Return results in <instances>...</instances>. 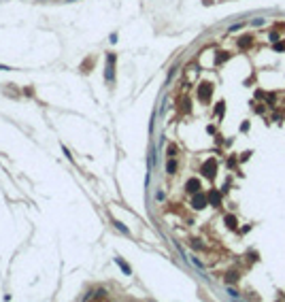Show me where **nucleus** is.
Instances as JSON below:
<instances>
[{
	"mask_svg": "<svg viewBox=\"0 0 285 302\" xmlns=\"http://www.w3.org/2000/svg\"><path fill=\"white\" fill-rule=\"evenodd\" d=\"M215 170H217V162H215V160H206V162L202 164V174H204V177L213 179V177H215Z\"/></svg>",
	"mask_w": 285,
	"mask_h": 302,
	"instance_id": "1",
	"label": "nucleus"
},
{
	"mask_svg": "<svg viewBox=\"0 0 285 302\" xmlns=\"http://www.w3.org/2000/svg\"><path fill=\"white\" fill-rule=\"evenodd\" d=\"M191 207H194V209H198V211H200V209H204V207H206V198H204L202 194H196V196H194V200H191Z\"/></svg>",
	"mask_w": 285,
	"mask_h": 302,
	"instance_id": "2",
	"label": "nucleus"
},
{
	"mask_svg": "<svg viewBox=\"0 0 285 302\" xmlns=\"http://www.w3.org/2000/svg\"><path fill=\"white\" fill-rule=\"evenodd\" d=\"M113 64H115V55H106V79L113 81Z\"/></svg>",
	"mask_w": 285,
	"mask_h": 302,
	"instance_id": "3",
	"label": "nucleus"
},
{
	"mask_svg": "<svg viewBox=\"0 0 285 302\" xmlns=\"http://www.w3.org/2000/svg\"><path fill=\"white\" fill-rule=\"evenodd\" d=\"M185 189H187L190 194H198V192H200V181H198V179H190V181L185 183Z\"/></svg>",
	"mask_w": 285,
	"mask_h": 302,
	"instance_id": "4",
	"label": "nucleus"
},
{
	"mask_svg": "<svg viewBox=\"0 0 285 302\" xmlns=\"http://www.w3.org/2000/svg\"><path fill=\"white\" fill-rule=\"evenodd\" d=\"M209 94H211V85H202L198 89V96H200V100L202 102H206L209 100Z\"/></svg>",
	"mask_w": 285,
	"mask_h": 302,
	"instance_id": "5",
	"label": "nucleus"
},
{
	"mask_svg": "<svg viewBox=\"0 0 285 302\" xmlns=\"http://www.w3.org/2000/svg\"><path fill=\"white\" fill-rule=\"evenodd\" d=\"M209 200H211V204H213V207H219V202H221V194L213 189V192L209 194Z\"/></svg>",
	"mask_w": 285,
	"mask_h": 302,
	"instance_id": "6",
	"label": "nucleus"
},
{
	"mask_svg": "<svg viewBox=\"0 0 285 302\" xmlns=\"http://www.w3.org/2000/svg\"><path fill=\"white\" fill-rule=\"evenodd\" d=\"M115 264H117V266H119V268H121V270H124L126 274H130V272H132V270H130V266H128L126 262H121L119 258H115Z\"/></svg>",
	"mask_w": 285,
	"mask_h": 302,
	"instance_id": "7",
	"label": "nucleus"
},
{
	"mask_svg": "<svg viewBox=\"0 0 285 302\" xmlns=\"http://www.w3.org/2000/svg\"><path fill=\"white\" fill-rule=\"evenodd\" d=\"M226 226H228L230 230H236V217H232V215H226Z\"/></svg>",
	"mask_w": 285,
	"mask_h": 302,
	"instance_id": "8",
	"label": "nucleus"
},
{
	"mask_svg": "<svg viewBox=\"0 0 285 302\" xmlns=\"http://www.w3.org/2000/svg\"><path fill=\"white\" fill-rule=\"evenodd\" d=\"M166 170H168V174H175V173H177V162H175V160H168Z\"/></svg>",
	"mask_w": 285,
	"mask_h": 302,
	"instance_id": "9",
	"label": "nucleus"
},
{
	"mask_svg": "<svg viewBox=\"0 0 285 302\" xmlns=\"http://www.w3.org/2000/svg\"><path fill=\"white\" fill-rule=\"evenodd\" d=\"M249 45H251V39H249V36H242V39L238 41V47H240V49H245V47H249Z\"/></svg>",
	"mask_w": 285,
	"mask_h": 302,
	"instance_id": "10",
	"label": "nucleus"
},
{
	"mask_svg": "<svg viewBox=\"0 0 285 302\" xmlns=\"http://www.w3.org/2000/svg\"><path fill=\"white\" fill-rule=\"evenodd\" d=\"M226 281H228V283H234V281H238V272H228V274H226Z\"/></svg>",
	"mask_w": 285,
	"mask_h": 302,
	"instance_id": "11",
	"label": "nucleus"
},
{
	"mask_svg": "<svg viewBox=\"0 0 285 302\" xmlns=\"http://www.w3.org/2000/svg\"><path fill=\"white\" fill-rule=\"evenodd\" d=\"M228 58H230V55H228V53H224V55H219V58L215 60V64H221V62H226Z\"/></svg>",
	"mask_w": 285,
	"mask_h": 302,
	"instance_id": "12",
	"label": "nucleus"
},
{
	"mask_svg": "<svg viewBox=\"0 0 285 302\" xmlns=\"http://www.w3.org/2000/svg\"><path fill=\"white\" fill-rule=\"evenodd\" d=\"M215 111H217V115H224V102H219V104H217V109H215Z\"/></svg>",
	"mask_w": 285,
	"mask_h": 302,
	"instance_id": "13",
	"label": "nucleus"
},
{
	"mask_svg": "<svg viewBox=\"0 0 285 302\" xmlns=\"http://www.w3.org/2000/svg\"><path fill=\"white\" fill-rule=\"evenodd\" d=\"M62 151H64V155H66V158H68V160H72V155H70V151H68V149H66V147H64V145H62Z\"/></svg>",
	"mask_w": 285,
	"mask_h": 302,
	"instance_id": "14",
	"label": "nucleus"
},
{
	"mask_svg": "<svg viewBox=\"0 0 285 302\" xmlns=\"http://www.w3.org/2000/svg\"><path fill=\"white\" fill-rule=\"evenodd\" d=\"M275 49H277V51H285V43H277L275 45Z\"/></svg>",
	"mask_w": 285,
	"mask_h": 302,
	"instance_id": "15",
	"label": "nucleus"
},
{
	"mask_svg": "<svg viewBox=\"0 0 285 302\" xmlns=\"http://www.w3.org/2000/svg\"><path fill=\"white\" fill-rule=\"evenodd\" d=\"M175 153H177V147H168V155H170V158H172V155H175Z\"/></svg>",
	"mask_w": 285,
	"mask_h": 302,
	"instance_id": "16",
	"label": "nucleus"
},
{
	"mask_svg": "<svg viewBox=\"0 0 285 302\" xmlns=\"http://www.w3.org/2000/svg\"><path fill=\"white\" fill-rule=\"evenodd\" d=\"M249 155H251L249 151H247V153H242V155H240V162H245V160H249Z\"/></svg>",
	"mask_w": 285,
	"mask_h": 302,
	"instance_id": "17",
	"label": "nucleus"
},
{
	"mask_svg": "<svg viewBox=\"0 0 285 302\" xmlns=\"http://www.w3.org/2000/svg\"><path fill=\"white\" fill-rule=\"evenodd\" d=\"M228 166H230V168H232V166H236V160H234V158H230V160H228Z\"/></svg>",
	"mask_w": 285,
	"mask_h": 302,
	"instance_id": "18",
	"label": "nucleus"
}]
</instances>
